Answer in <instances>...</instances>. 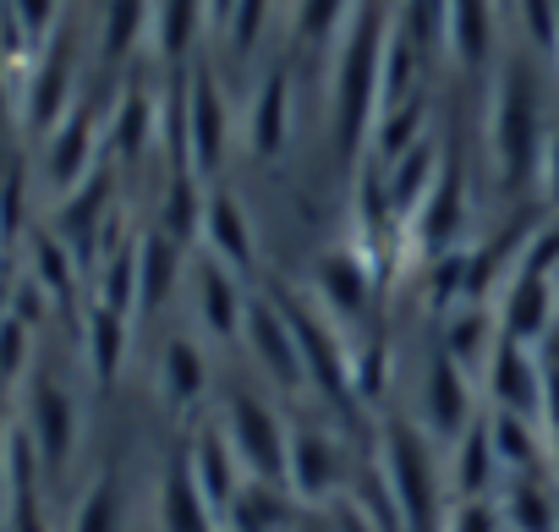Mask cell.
Listing matches in <instances>:
<instances>
[{
	"label": "cell",
	"instance_id": "6da1fadb",
	"mask_svg": "<svg viewBox=\"0 0 559 532\" xmlns=\"http://www.w3.org/2000/svg\"><path fill=\"white\" fill-rule=\"evenodd\" d=\"M390 0H357L335 39V67H330V121H335V149L357 154L373 132L379 116V72H384V45H390Z\"/></svg>",
	"mask_w": 559,
	"mask_h": 532
},
{
	"label": "cell",
	"instance_id": "7a4b0ae2",
	"mask_svg": "<svg viewBox=\"0 0 559 532\" xmlns=\"http://www.w3.org/2000/svg\"><path fill=\"white\" fill-rule=\"evenodd\" d=\"M543 143H548V132H543L537 88L521 61H504L493 78V94H488V154H493L499 181L515 187L521 176H532Z\"/></svg>",
	"mask_w": 559,
	"mask_h": 532
},
{
	"label": "cell",
	"instance_id": "3957f363",
	"mask_svg": "<svg viewBox=\"0 0 559 532\" xmlns=\"http://www.w3.org/2000/svg\"><path fill=\"white\" fill-rule=\"evenodd\" d=\"M384 488H390V505L401 516L406 532H444V483H439V466H433V445L423 428H384Z\"/></svg>",
	"mask_w": 559,
	"mask_h": 532
},
{
	"label": "cell",
	"instance_id": "277c9868",
	"mask_svg": "<svg viewBox=\"0 0 559 532\" xmlns=\"http://www.w3.org/2000/svg\"><path fill=\"white\" fill-rule=\"evenodd\" d=\"M225 439H230V450H236V461H241V472L252 477V483H286V461H292V434L280 428V417H274V406L269 401H258V395H230V406H225Z\"/></svg>",
	"mask_w": 559,
	"mask_h": 532
},
{
	"label": "cell",
	"instance_id": "5b68a950",
	"mask_svg": "<svg viewBox=\"0 0 559 532\" xmlns=\"http://www.w3.org/2000/svg\"><path fill=\"white\" fill-rule=\"evenodd\" d=\"M225 149H230V110L214 72L198 67L187 72V105H181V170L209 181L225 165Z\"/></svg>",
	"mask_w": 559,
	"mask_h": 532
},
{
	"label": "cell",
	"instance_id": "8992f818",
	"mask_svg": "<svg viewBox=\"0 0 559 532\" xmlns=\"http://www.w3.org/2000/svg\"><path fill=\"white\" fill-rule=\"evenodd\" d=\"M34 456L45 472H67L72 450H78V406L56 379H34L28 385V423H23Z\"/></svg>",
	"mask_w": 559,
	"mask_h": 532
},
{
	"label": "cell",
	"instance_id": "52a82bcc",
	"mask_svg": "<svg viewBox=\"0 0 559 532\" xmlns=\"http://www.w3.org/2000/svg\"><path fill=\"white\" fill-rule=\"evenodd\" d=\"M472 374L455 368L444 352H433L428 374H423V434L428 439H461L477 423V395H472Z\"/></svg>",
	"mask_w": 559,
	"mask_h": 532
},
{
	"label": "cell",
	"instance_id": "ba28073f",
	"mask_svg": "<svg viewBox=\"0 0 559 532\" xmlns=\"http://www.w3.org/2000/svg\"><path fill=\"white\" fill-rule=\"evenodd\" d=\"M192 314L214 346H236L247 335V303H241V286L225 263H214V258L192 263Z\"/></svg>",
	"mask_w": 559,
	"mask_h": 532
},
{
	"label": "cell",
	"instance_id": "9c48e42d",
	"mask_svg": "<svg viewBox=\"0 0 559 532\" xmlns=\"http://www.w3.org/2000/svg\"><path fill=\"white\" fill-rule=\"evenodd\" d=\"M247 341H252V357L258 368L280 385V390H302L308 385V363H302V346L286 324V314L269 303H247Z\"/></svg>",
	"mask_w": 559,
	"mask_h": 532
},
{
	"label": "cell",
	"instance_id": "30bf717a",
	"mask_svg": "<svg viewBox=\"0 0 559 532\" xmlns=\"http://www.w3.org/2000/svg\"><path fill=\"white\" fill-rule=\"evenodd\" d=\"M483 385L493 390L499 412H521L532 417L543 401H548V379L537 368V346H521V341H499L488 368H483Z\"/></svg>",
	"mask_w": 559,
	"mask_h": 532
},
{
	"label": "cell",
	"instance_id": "8fae6325",
	"mask_svg": "<svg viewBox=\"0 0 559 532\" xmlns=\"http://www.w3.org/2000/svg\"><path fill=\"white\" fill-rule=\"evenodd\" d=\"M23 121L34 132H56L72 110V56L67 45H45L39 61L28 67V83H23V99H17Z\"/></svg>",
	"mask_w": 559,
	"mask_h": 532
},
{
	"label": "cell",
	"instance_id": "7c38bea8",
	"mask_svg": "<svg viewBox=\"0 0 559 532\" xmlns=\"http://www.w3.org/2000/svg\"><path fill=\"white\" fill-rule=\"evenodd\" d=\"M94 154H99V127H94V116L83 105H72L67 121L56 132H45V176H50V187L61 198L78 192L94 176Z\"/></svg>",
	"mask_w": 559,
	"mask_h": 532
},
{
	"label": "cell",
	"instance_id": "4fadbf2b",
	"mask_svg": "<svg viewBox=\"0 0 559 532\" xmlns=\"http://www.w3.org/2000/svg\"><path fill=\"white\" fill-rule=\"evenodd\" d=\"M286 483H292V494H297V499H308V505L335 499V494H341V483H346V450H341L330 434H319V428L292 434Z\"/></svg>",
	"mask_w": 559,
	"mask_h": 532
},
{
	"label": "cell",
	"instance_id": "5bb4252c",
	"mask_svg": "<svg viewBox=\"0 0 559 532\" xmlns=\"http://www.w3.org/2000/svg\"><path fill=\"white\" fill-rule=\"evenodd\" d=\"M187 472H192V483H198V494L214 505V516L225 521L230 516V505H236V494L247 488V472H241V461H236V450H230V439H225V428H203L198 439H192V450H187V461H181Z\"/></svg>",
	"mask_w": 559,
	"mask_h": 532
},
{
	"label": "cell",
	"instance_id": "9a60e30c",
	"mask_svg": "<svg viewBox=\"0 0 559 532\" xmlns=\"http://www.w3.org/2000/svg\"><path fill=\"white\" fill-rule=\"evenodd\" d=\"M493 314H499V335L504 341H521V346L543 341L548 324H554V281L548 275H532V270H515L504 281Z\"/></svg>",
	"mask_w": 559,
	"mask_h": 532
},
{
	"label": "cell",
	"instance_id": "2e32d148",
	"mask_svg": "<svg viewBox=\"0 0 559 532\" xmlns=\"http://www.w3.org/2000/svg\"><path fill=\"white\" fill-rule=\"evenodd\" d=\"M198 236H203V247H209V258L214 263H225L230 275H247L252 270V220H247V209H241V198L236 192H209L203 198V225H198Z\"/></svg>",
	"mask_w": 559,
	"mask_h": 532
},
{
	"label": "cell",
	"instance_id": "e0dca14e",
	"mask_svg": "<svg viewBox=\"0 0 559 532\" xmlns=\"http://www.w3.org/2000/svg\"><path fill=\"white\" fill-rule=\"evenodd\" d=\"M461 220H466V181H461V165L444 159V165H439V181H433L428 198L412 209L406 236H412L417 247H444V241H455Z\"/></svg>",
	"mask_w": 559,
	"mask_h": 532
},
{
	"label": "cell",
	"instance_id": "ac0fdd59",
	"mask_svg": "<svg viewBox=\"0 0 559 532\" xmlns=\"http://www.w3.org/2000/svg\"><path fill=\"white\" fill-rule=\"evenodd\" d=\"M313 297H319V308H324V314L335 308V314L357 319V314L368 308V297H373V263H368L357 247H330V252L319 258Z\"/></svg>",
	"mask_w": 559,
	"mask_h": 532
},
{
	"label": "cell",
	"instance_id": "d6986e66",
	"mask_svg": "<svg viewBox=\"0 0 559 532\" xmlns=\"http://www.w3.org/2000/svg\"><path fill=\"white\" fill-rule=\"evenodd\" d=\"M493 34H499V0H450L444 50L461 72H477L493 56Z\"/></svg>",
	"mask_w": 559,
	"mask_h": 532
},
{
	"label": "cell",
	"instance_id": "ffe728a7",
	"mask_svg": "<svg viewBox=\"0 0 559 532\" xmlns=\"http://www.w3.org/2000/svg\"><path fill=\"white\" fill-rule=\"evenodd\" d=\"M39 456L23 428H12V477H7V510L0 532H45V499H39Z\"/></svg>",
	"mask_w": 559,
	"mask_h": 532
},
{
	"label": "cell",
	"instance_id": "44dd1931",
	"mask_svg": "<svg viewBox=\"0 0 559 532\" xmlns=\"http://www.w3.org/2000/svg\"><path fill=\"white\" fill-rule=\"evenodd\" d=\"M286 138H292V83H286V72H269L247 105V149L258 159H274L286 149Z\"/></svg>",
	"mask_w": 559,
	"mask_h": 532
},
{
	"label": "cell",
	"instance_id": "7402d4cb",
	"mask_svg": "<svg viewBox=\"0 0 559 532\" xmlns=\"http://www.w3.org/2000/svg\"><path fill=\"white\" fill-rule=\"evenodd\" d=\"M499 341H504V335H499V314L466 303V308H455V314L444 319V346H439V352L477 379V374L488 368V357H493Z\"/></svg>",
	"mask_w": 559,
	"mask_h": 532
},
{
	"label": "cell",
	"instance_id": "603a6c76",
	"mask_svg": "<svg viewBox=\"0 0 559 532\" xmlns=\"http://www.w3.org/2000/svg\"><path fill=\"white\" fill-rule=\"evenodd\" d=\"M159 532H225V521L198 494L187 466H170L165 483H159Z\"/></svg>",
	"mask_w": 559,
	"mask_h": 532
},
{
	"label": "cell",
	"instance_id": "cb8c5ba5",
	"mask_svg": "<svg viewBox=\"0 0 559 532\" xmlns=\"http://www.w3.org/2000/svg\"><path fill=\"white\" fill-rule=\"evenodd\" d=\"M176 281H181V241L165 230H148L138 241V308H165Z\"/></svg>",
	"mask_w": 559,
	"mask_h": 532
},
{
	"label": "cell",
	"instance_id": "d4e9b609",
	"mask_svg": "<svg viewBox=\"0 0 559 532\" xmlns=\"http://www.w3.org/2000/svg\"><path fill=\"white\" fill-rule=\"evenodd\" d=\"M203 390H209V363H203L198 341H170L165 357H159V395H165V406L187 412V406L203 401Z\"/></svg>",
	"mask_w": 559,
	"mask_h": 532
},
{
	"label": "cell",
	"instance_id": "484cf974",
	"mask_svg": "<svg viewBox=\"0 0 559 532\" xmlns=\"http://www.w3.org/2000/svg\"><path fill=\"white\" fill-rule=\"evenodd\" d=\"M423 50L412 45V34L395 23L390 28V45H384V72H379V110H395V105H412L417 99V83H423Z\"/></svg>",
	"mask_w": 559,
	"mask_h": 532
},
{
	"label": "cell",
	"instance_id": "4316f807",
	"mask_svg": "<svg viewBox=\"0 0 559 532\" xmlns=\"http://www.w3.org/2000/svg\"><path fill=\"white\" fill-rule=\"evenodd\" d=\"M499 516L510 521V532H559L554 488H543V483H537V472H521V477H510V483H504Z\"/></svg>",
	"mask_w": 559,
	"mask_h": 532
},
{
	"label": "cell",
	"instance_id": "83f0119b",
	"mask_svg": "<svg viewBox=\"0 0 559 532\" xmlns=\"http://www.w3.org/2000/svg\"><path fill=\"white\" fill-rule=\"evenodd\" d=\"M203 23H209L203 0H154V28H148V39H154V50H159L165 61H181V56L198 45Z\"/></svg>",
	"mask_w": 559,
	"mask_h": 532
},
{
	"label": "cell",
	"instance_id": "f1b7e54d",
	"mask_svg": "<svg viewBox=\"0 0 559 532\" xmlns=\"http://www.w3.org/2000/svg\"><path fill=\"white\" fill-rule=\"evenodd\" d=\"M493 472H499L493 434H488V423H472V428L455 439V494H461V499H483V488L493 483Z\"/></svg>",
	"mask_w": 559,
	"mask_h": 532
},
{
	"label": "cell",
	"instance_id": "f546056e",
	"mask_svg": "<svg viewBox=\"0 0 559 532\" xmlns=\"http://www.w3.org/2000/svg\"><path fill=\"white\" fill-rule=\"evenodd\" d=\"M83 352H88V368L94 379H116L121 357H127V314L116 308H88V330H83Z\"/></svg>",
	"mask_w": 559,
	"mask_h": 532
},
{
	"label": "cell",
	"instance_id": "4dcf8cb0",
	"mask_svg": "<svg viewBox=\"0 0 559 532\" xmlns=\"http://www.w3.org/2000/svg\"><path fill=\"white\" fill-rule=\"evenodd\" d=\"M488 434H493L499 472L521 477V472H532V466H537L543 445H537V428H532V417H521V412H493V417H488Z\"/></svg>",
	"mask_w": 559,
	"mask_h": 532
},
{
	"label": "cell",
	"instance_id": "1f68e13d",
	"mask_svg": "<svg viewBox=\"0 0 559 532\" xmlns=\"http://www.w3.org/2000/svg\"><path fill=\"white\" fill-rule=\"evenodd\" d=\"M148 28H154V0H110V7H105L99 50H105L110 61H121V56H132V50L148 39Z\"/></svg>",
	"mask_w": 559,
	"mask_h": 532
},
{
	"label": "cell",
	"instance_id": "d6a6232c",
	"mask_svg": "<svg viewBox=\"0 0 559 532\" xmlns=\"http://www.w3.org/2000/svg\"><path fill=\"white\" fill-rule=\"evenodd\" d=\"M352 12H357V0H297L292 34H297L302 45H335Z\"/></svg>",
	"mask_w": 559,
	"mask_h": 532
},
{
	"label": "cell",
	"instance_id": "836d02e7",
	"mask_svg": "<svg viewBox=\"0 0 559 532\" xmlns=\"http://www.w3.org/2000/svg\"><path fill=\"white\" fill-rule=\"evenodd\" d=\"M72 532H121V488L116 477H94L72 510Z\"/></svg>",
	"mask_w": 559,
	"mask_h": 532
},
{
	"label": "cell",
	"instance_id": "e575fe53",
	"mask_svg": "<svg viewBox=\"0 0 559 532\" xmlns=\"http://www.w3.org/2000/svg\"><path fill=\"white\" fill-rule=\"evenodd\" d=\"M444 12H450V0H401L395 23L412 34V45L423 56H433V50H444Z\"/></svg>",
	"mask_w": 559,
	"mask_h": 532
},
{
	"label": "cell",
	"instance_id": "d590c367",
	"mask_svg": "<svg viewBox=\"0 0 559 532\" xmlns=\"http://www.w3.org/2000/svg\"><path fill=\"white\" fill-rule=\"evenodd\" d=\"M148 132H154V105H148L143 94H127L121 110H116V121H110V143H116L127 159H138L143 143H148Z\"/></svg>",
	"mask_w": 559,
	"mask_h": 532
},
{
	"label": "cell",
	"instance_id": "8d00e7d4",
	"mask_svg": "<svg viewBox=\"0 0 559 532\" xmlns=\"http://www.w3.org/2000/svg\"><path fill=\"white\" fill-rule=\"evenodd\" d=\"M263 23H269V0H236V12H230V23H225L230 50H236V56H247V50L258 45Z\"/></svg>",
	"mask_w": 559,
	"mask_h": 532
},
{
	"label": "cell",
	"instance_id": "74e56055",
	"mask_svg": "<svg viewBox=\"0 0 559 532\" xmlns=\"http://www.w3.org/2000/svg\"><path fill=\"white\" fill-rule=\"evenodd\" d=\"M515 7H521L526 39L554 56V39H559V0H515Z\"/></svg>",
	"mask_w": 559,
	"mask_h": 532
},
{
	"label": "cell",
	"instance_id": "f35d334b",
	"mask_svg": "<svg viewBox=\"0 0 559 532\" xmlns=\"http://www.w3.org/2000/svg\"><path fill=\"white\" fill-rule=\"evenodd\" d=\"M499 521H504L499 505H488V499H455L444 532H499Z\"/></svg>",
	"mask_w": 559,
	"mask_h": 532
},
{
	"label": "cell",
	"instance_id": "ab89813d",
	"mask_svg": "<svg viewBox=\"0 0 559 532\" xmlns=\"http://www.w3.org/2000/svg\"><path fill=\"white\" fill-rule=\"evenodd\" d=\"M537 181H543V198L559 203V132H548V143L537 154Z\"/></svg>",
	"mask_w": 559,
	"mask_h": 532
},
{
	"label": "cell",
	"instance_id": "60d3db41",
	"mask_svg": "<svg viewBox=\"0 0 559 532\" xmlns=\"http://www.w3.org/2000/svg\"><path fill=\"white\" fill-rule=\"evenodd\" d=\"M23 110H17V99H12V88H7V78H0V154H7V138H12V121H17Z\"/></svg>",
	"mask_w": 559,
	"mask_h": 532
},
{
	"label": "cell",
	"instance_id": "b9f144b4",
	"mask_svg": "<svg viewBox=\"0 0 559 532\" xmlns=\"http://www.w3.org/2000/svg\"><path fill=\"white\" fill-rule=\"evenodd\" d=\"M7 477H12V428L0 423V510H7Z\"/></svg>",
	"mask_w": 559,
	"mask_h": 532
},
{
	"label": "cell",
	"instance_id": "7bdbcfd3",
	"mask_svg": "<svg viewBox=\"0 0 559 532\" xmlns=\"http://www.w3.org/2000/svg\"><path fill=\"white\" fill-rule=\"evenodd\" d=\"M203 7H209V23H230V12H236V0H203Z\"/></svg>",
	"mask_w": 559,
	"mask_h": 532
},
{
	"label": "cell",
	"instance_id": "ee69618b",
	"mask_svg": "<svg viewBox=\"0 0 559 532\" xmlns=\"http://www.w3.org/2000/svg\"><path fill=\"white\" fill-rule=\"evenodd\" d=\"M7 303H12V281L0 275V319H12V308H7Z\"/></svg>",
	"mask_w": 559,
	"mask_h": 532
},
{
	"label": "cell",
	"instance_id": "f6af8a7d",
	"mask_svg": "<svg viewBox=\"0 0 559 532\" xmlns=\"http://www.w3.org/2000/svg\"><path fill=\"white\" fill-rule=\"evenodd\" d=\"M554 61H559V39H554Z\"/></svg>",
	"mask_w": 559,
	"mask_h": 532
}]
</instances>
